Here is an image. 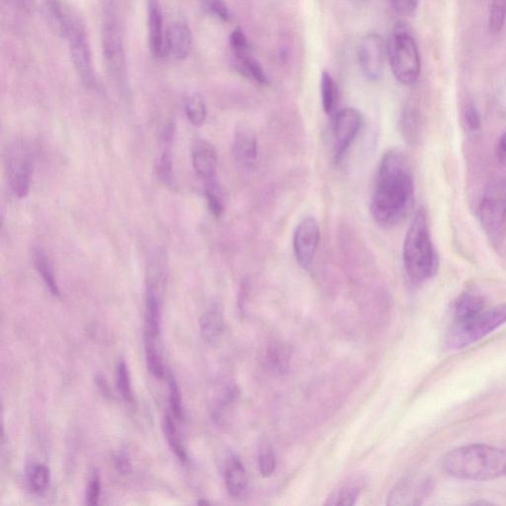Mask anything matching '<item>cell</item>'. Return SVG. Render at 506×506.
<instances>
[{
	"mask_svg": "<svg viewBox=\"0 0 506 506\" xmlns=\"http://www.w3.org/2000/svg\"><path fill=\"white\" fill-rule=\"evenodd\" d=\"M415 183L411 165L400 150L383 155L371 200L373 218L383 227L400 224L412 211Z\"/></svg>",
	"mask_w": 506,
	"mask_h": 506,
	"instance_id": "obj_1",
	"label": "cell"
},
{
	"mask_svg": "<svg viewBox=\"0 0 506 506\" xmlns=\"http://www.w3.org/2000/svg\"><path fill=\"white\" fill-rule=\"evenodd\" d=\"M442 469L445 473L460 480H496L505 473V450L486 444L463 446L443 457Z\"/></svg>",
	"mask_w": 506,
	"mask_h": 506,
	"instance_id": "obj_2",
	"label": "cell"
},
{
	"mask_svg": "<svg viewBox=\"0 0 506 506\" xmlns=\"http://www.w3.org/2000/svg\"><path fill=\"white\" fill-rule=\"evenodd\" d=\"M405 269L415 283L432 279L439 269V258L433 246L427 215L424 208L416 211L409 226L403 251Z\"/></svg>",
	"mask_w": 506,
	"mask_h": 506,
	"instance_id": "obj_3",
	"label": "cell"
},
{
	"mask_svg": "<svg viewBox=\"0 0 506 506\" xmlns=\"http://www.w3.org/2000/svg\"><path fill=\"white\" fill-rule=\"evenodd\" d=\"M166 276V253L163 249H156L152 253L147 264L144 342H160Z\"/></svg>",
	"mask_w": 506,
	"mask_h": 506,
	"instance_id": "obj_4",
	"label": "cell"
},
{
	"mask_svg": "<svg viewBox=\"0 0 506 506\" xmlns=\"http://www.w3.org/2000/svg\"><path fill=\"white\" fill-rule=\"evenodd\" d=\"M390 67L395 79L404 86H414L421 72L418 46L406 23L394 26L387 46Z\"/></svg>",
	"mask_w": 506,
	"mask_h": 506,
	"instance_id": "obj_5",
	"label": "cell"
},
{
	"mask_svg": "<svg viewBox=\"0 0 506 506\" xmlns=\"http://www.w3.org/2000/svg\"><path fill=\"white\" fill-rule=\"evenodd\" d=\"M7 185L12 195L24 199L29 195L34 170V153L24 139L10 142L5 153Z\"/></svg>",
	"mask_w": 506,
	"mask_h": 506,
	"instance_id": "obj_6",
	"label": "cell"
},
{
	"mask_svg": "<svg viewBox=\"0 0 506 506\" xmlns=\"http://www.w3.org/2000/svg\"><path fill=\"white\" fill-rule=\"evenodd\" d=\"M506 322V303L485 309L478 315L460 323H452L446 343L451 349L471 345L495 332Z\"/></svg>",
	"mask_w": 506,
	"mask_h": 506,
	"instance_id": "obj_7",
	"label": "cell"
},
{
	"mask_svg": "<svg viewBox=\"0 0 506 506\" xmlns=\"http://www.w3.org/2000/svg\"><path fill=\"white\" fill-rule=\"evenodd\" d=\"M103 56L108 71L122 90L127 88L126 56L121 27L112 10H108L102 33Z\"/></svg>",
	"mask_w": 506,
	"mask_h": 506,
	"instance_id": "obj_8",
	"label": "cell"
},
{
	"mask_svg": "<svg viewBox=\"0 0 506 506\" xmlns=\"http://www.w3.org/2000/svg\"><path fill=\"white\" fill-rule=\"evenodd\" d=\"M481 227L492 243L501 242L506 227V193L499 186H491L480 206Z\"/></svg>",
	"mask_w": 506,
	"mask_h": 506,
	"instance_id": "obj_9",
	"label": "cell"
},
{
	"mask_svg": "<svg viewBox=\"0 0 506 506\" xmlns=\"http://www.w3.org/2000/svg\"><path fill=\"white\" fill-rule=\"evenodd\" d=\"M364 118L354 108H345L335 115L333 125L334 162L340 163L355 140Z\"/></svg>",
	"mask_w": 506,
	"mask_h": 506,
	"instance_id": "obj_10",
	"label": "cell"
},
{
	"mask_svg": "<svg viewBox=\"0 0 506 506\" xmlns=\"http://www.w3.org/2000/svg\"><path fill=\"white\" fill-rule=\"evenodd\" d=\"M67 40L72 63H74L81 81L88 88H93L95 86L94 69L86 27L82 26L72 31Z\"/></svg>",
	"mask_w": 506,
	"mask_h": 506,
	"instance_id": "obj_11",
	"label": "cell"
},
{
	"mask_svg": "<svg viewBox=\"0 0 506 506\" xmlns=\"http://www.w3.org/2000/svg\"><path fill=\"white\" fill-rule=\"evenodd\" d=\"M358 61L365 78L377 81L382 78L385 65V45L381 36L370 33L358 47Z\"/></svg>",
	"mask_w": 506,
	"mask_h": 506,
	"instance_id": "obj_12",
	"label": "cell"
},
{
	"mask_svg": "<svg viewBox=\"0 0 506 506\" xmlns=\"http://www.w3.org/2000/svg\"><path fill=\"white\" fill-rule=\"evenodd\" d=\"M44 17L59 37L67 39L71 31L83 24L78 12L66 0H44Z\"/></svg>",
	"mask_w": 506,
	"mask_h": 506,
	"instance_id": "obj_13",
	"label": "cell"
},
{
	"mask_svg": "<svg viewBox=\"0 0 506 506\" xmlns=\"http://www.w3.org/2000/svg\"><path fill=\"white\" fill-rule=\"evenodd\" d=\"M320 226L314 216H307L297 226L293 248L296 259L303 269H308L314 259L320 243Z\"/></svg>",
	"mask_w": 506,
	"mask_h": 506,
	"instance_id": "obj_14",
	"label": "cell"
},
{
	"mask_svg": "<svg viewBox=\"0 0 506 506\" xmlns=\"http://www.w3.org/2000/svg\"><path fill=\"white\" fill-rule=\"evenodd\" d=\"M433 481L427 476H413L401 480L390 492L389 505H419L430 495Z\"/></svg>",
	"mask_w": 506,
	"mask_h": 506,
	"instance_id": "obj_15",
	"label": "cell"
},
{
	"mask_svg": "<svg viewBox=\"0 0 506 506\" xmlns=\"http://www.w3.org/2000/svg\"><path fill=\"white\" fill-rule=\"evenodd\" d=\"M175 138V125L168 122L162 130L161 147L155 162V174L160 182L168 187L174 185L173 148Z\"/></svg>",
	"mask_w": 506,
	"mask_h": 506,
	"instance_id": "obj_16",
	"label": "cell"
},
{
	"mask_svg": "<svg viewBox=\"0 0 506 506\" xmlns=\"http://www.w3.org/2000/svg\"><path fill=\"white\" fill-rule=\"evenodd\" d=\"M193 168L202 183H208L216 179L218 171V155L212 144L205 140H198L193 143L191 149Z\"/></svg>",
	"mask_w": 506,
	"mask_h": 506,
	"instance_id": "obj_17",
	"label": "cell"
},
{
	"mask_svg": "<svg viewBox=\"0 0 506 506\" xmlns=\"http://www.w3.org/2000/svg\"><path fill=\"white\" fill-rule=\"evenodd\" d=\"M225 486L230 496L242 499L247 495L248 477L246 467L239 458L230 454L226 458L223 465Z\"/></svg>",
	"mask_w": 506,
	"mask_h": 506,
	"instance_id": "obj_18",
	"label": "cell"
},
{
	"mask_svg": "<svg viewBox=\"0 0 506 506\" xmlns=\"http://www.w3.org/2000/svg\"><path fill=\"white\" fill-rule=\"evenodd\" d=\"M149 39L152 53L156 58L166 54V32L160 0H148Z\"/></svg>",
	"mask_w": 506,
	"mask_h": 506,
	"instance_id": "obj_19",
	"label": "cell"
},
{
	"mask_svg": "<svg viewBox=\"0 0 506 506\" xmlns=\"http://www.w3.org/2000/svg\"><path fill=\"white\" fill-rule=\"evenodd\" d=\"M233 153L240 165H255L258 159V140L255 132L248 125H240L236 129Z\"/></svg>",
	"mask_w": 506,
	"mask_h": 506,
	"instance_id": "obj_20",
	"label": "cell"
},
{
	"mask_svg": "<svg viewBox=\"0 0 506 506\" xmlns=\"http://www.w3.org/2000/svg\"><path fill=\"white\" fill-rule=\"evenodd\" d=\"M192 34L187 24L177 21L166 32V54L176 59L186 58L191 51Z\"/></svg>",
	"mask_w": 506,
	"mask_h": 506,
	"instance_id": "obj_21",
	"label": "cell"
},
{
	"mask_svg": "<svg viewBox=\"0 0 506 506\" xmlns=\"http://www.w3.org/2000/svg\"><path fill=\"white\" fill-rule=\"evenodd\" d=\"M31 257L34 268L41 276L47 290L56 298L61 297L53 264L46 250L36 245L32 248Z\"/></svg>",
	"mask_w": 506,
	"mask_h": 506,
	"instance_id": "obj_22",
	"label": "cell"
},
{
	"mask_svg": "<svg viewBox=\"0 0 506 506\" xmlns=\"http://www.w3.org/2000/svg\"><path fill=\"white\" fill-rule=\"evenodd\" d=\"M225 330L223 311L219 306L213 305L201 317L200 332L205 343L210 345L219 343Z\"/></svg>",
	"mask_w": 506,
	"mask_h": 506,
	"instance_id": "obj_23",
	"label": "cell"
},
{
	"mask_svg": "<svg viewBox=\"0 0 506 506\" xmlns=\"http://www.w3.org/2000/svg\"><path fill=\"white\" fill-rule=\"evenodd\" d=\"M485 309L486 302L483 297L471 292L465 293L457 300L453 323L472 319Z\"/></svg>",
	"mask_w": 506,
	"mask_h": 506,
	"instance_id": "obj_24",
	"label": "cell"
},
{
	"mask_svg": "<svg viewBox=\"0 0 506 506\" xmlns=\"http://www.w3.org/2000/svg\"><path fill=\"white\" fill-rule=\"evenodd\" d=\"M364 490L363 480H352L336 489L328 498L327 505H354Z\"/></svg>",
	"mask_w": 506,
	"mask_h": 506,
	"instance_id": "obj_25",
	"label": "cell"
},
{
	"mask_svg": "<svg viewBox=\"0 0 506 506\" xmlns=\"http://www.w3.org/2000/svg\"><path fill=\"white\" fill-rule=\"evenodd\" d=\"M204 195L206 198L209 211L216 218H220L226 209V192L218 179L203 184Z\"/></svg>",
	"mask_w": 506,
	"mask_h": 506,
	"instance_id": "obj_26",
	"label": "cell"
},
{
	"mask_svg": "<svg viewBox=\"0 0 506 506\" xmlns=\"http://www.w3.org/2000/svg\"><path fill=\"white\" fill-rule=\"evenodd\" d=\"M163 430L164 437L167 441L168 446L177 457V459L180 462L187 463L188 455L185 449V446L180 437L178 429L174 423V417L172 416H166L163 423Z\"/></svg>",
	"mask_w": 506,
	"mask_h": 506,
	"instance_id": "obj_27",
	"label": "cell"
},
{
	"mask_svg": "<svg viewBox=\"0 0 506 506\" xmlns=\"http://www.w3.org/2000/svg\"><path fill=\"white\" fill-rule=\"evenodd\" d=\"M235 59L237 69L242 72L245 77L261 84V86H267V84H269V79L267 72H265L258 59L251 55V52Z\"/></svg>",
	"mask_w": 506,
	"mask_h": 506,
	"instance_id": "obj_28",
	"label": "cell"
},
{
	"mask_svg": "<svg viewBox=\"0 0 506 506\" xmlns=\"http://www.w3.org/2000/svg\"><path fill=\"white\" fill-rule=\"evenodd\" d=\"M321 96L322 110L325 114L331 115L335 111L339 102V90L330 72L323 71L321 79Z\"/></svg>",
	"mask_w": 506,
	"mask_h": 506,
	"instance_id": "obj_29",
	"label": "cell"
},
{
	"mask_svg": "<svg viewBox=\"0 0 506 506\" xmlns=\"http://www.w3.org/2000/svg\"><path fill=\"white\" fill-rule=\"evenodd\" d=\"M185 114L191 125L202 127L207 121V107L202 96L198 93L191 94L185 100Z\"/></svg>",
	"mask_w": 506,
	"mask_h": 506,
	"instance_id": "obj_30",
	"label": "cell"
},
{
	"mask_svg": "<svg viewBox=\"0 0 506 506\" xmlns=\"http://www.w3.org/2000/svg\"><path fill=\"white\" fill-rule=\"evenodd\" d=\"M27 479L30 490L37 495H42L51 483L50 469L43 463L33 464L29 469Z\"/></svg>",
	"mask_w": 506,
	"mask_h": 506,
	"instance_id": "obj_31",
	"label": "cell"
},
{
	"mask_svg": "<svg viewBox=\"0 0 506 506\" xmlns=\"http://www.w3.org/2000/svg\"><path fill=\"white\" fill-rule=\"evenodd\" d=\"M147 365L153 376L156 379L165 377V368L159 343H144Z\"/></svg>",
	"mask_w": 506,
	"mask_h": 506,
	"instance_id": "obj_32",
	"label": "cell"
},
{
	"mask_svg": "<svg viewBox=\"0 0 506 506\" xmlns=\"http://www.w3.org/2000/svg\"><path fill=\"white\" fill-rule=\"evenodd\" d=\"M116 384L120 395L123 397L126 403L132 404L134 402L132 395V381L130 371L124 360L120 361L116 369Z\"/></svg>",
	"mask_w": 506,
	"mask_h": 506,
	"instance_id": "obj_33",
	"label": "cell"
},
{
	"mask_svg": "<svg viewBox=\"0 0 506 506\" xmlns=\"http://www.w3.org/2000/svg\"><path fill=\"white\" fill-rule=\"evenodd\" d=\"M506 21V0H492L490 10L489 28L493 34L502 31Z\"/></svg>",
	"mask_w": 506,
	"mask_h": 506,
	"instance_id": "obj_34",
	"label": "cell"
},
{
	"mask_svg": "<svg viewBox=\"0 0 506 506\" xmlns=\"http://www.w3.org/2000/svg\"><path fill=\"white\" fill-rule=\"evenodd\" d=\"M168 391H170V407L173 416L180 421L184 418V404L182 392L175 378L171 374L167 376Z\"/></svg>",
	"mask_w": 506,
	"mask_h": 506,
	"instance_id": "obj_35",
	"label": "cell"
},
{
	"mask_svg": "<svg viewBox=\"0 0 506 506\" xmlns=\"http://www.w3.org/2000/svg\"><path fill=\"white\" fill-rule=\"evenodd\" d=\"M258 465L264 478L271 477L276 469V456L269 443H262L258 451Z\"/></svg>",
	"mask_w": 506,
	"mask_h": 506,
	"instance_id": "obj_36",
	"label": "cell"
},
{
	"mask_svg": "<svg viewBox=\"0 0 506 506\" xmlns=\"http://www.w3.org/2000/svg\"><path fill=\"white\" fill-rule=\"evenodd\" d=\"M202 6L208 15L224 22L231 20V11L225 0H202Z\"/></svg>",
	"mask_w": 506,
	"mask_h": 506,
	"instance_id": "obj_37",
	"label": "cell"
},
{
	"mask_svg": "<svg viewBox=\"0 0 506 506\" xmlns=\"http://www.w3.org/2000/svg\"><path fill=\"white\" fill-rule=\"evenodd\" d=\"M230 47L235 58L250 53V46L242 28H237L232 32Z\"/></svg>",
	"mask_w": 506,
	"mask_h": 506,
	"instance_id": "obj_38",
	"label": "cell"
},
{
	"mask_svg": "<svg viewBox=\"0 0 506 506\" xmlns=\"http://www.w3.org/2000/svg\"><path fill=\"white\" fill-rule=\"evenodd\" d=\"M420 0H389L395 14L403 17L413 16L418 8Z\"/></svg>",
	"mask_w": 506,
	"mask_h": 506,
	"instance_id": "obj_39",
	"label": "cell"
},
{
	"mask_svg": "<svg viewBox=\"0 0 506 506\" xmlns=\"http://www.w3.org/2000/svg\"><path fill=\"white\" fill-rule=\"evenodd\" d=\"M101 495V480L98 473H93L88 486L87 504L93 506L99 504Z\"/></svg>",
	"mask_w": 506,
	"mask_h": 506,
	"instance_id": "obj_40",
	"label": "cell"
},
{
	"mask_svg": "<svg viewBox=\"0 0 506 506\" xmlns=\"http://www.w3.org/2000/svg\"><path fill=\"white\" fill-rule=\"evenodd\" d=\"M288 353L281 345H274L269 351L270 365L277 370L282 371L288 364Z\"/></svg>",
	"mask_w": 506,
	"mask_h": 506,
	"instance_id": "obj_41",
	"label": "cell"
},
{
	"mask_svg": "<svg viewBox=\"0 0 506 506\" xmlns=\"http://www.w3.org/2000/svg\"><path fill=\"white\" fill-rule=\"evenodd\" d=\"M464 122L469 132H477L480 129V116L476 105L469 103L464 111Z\"/></svg>",
	"mask_w": 506,
	"mask_h": 506,
	"instance_id": "obj_42",
	"label": "cell"
},
{
	"mask_svg": "<svg viewBox=\"0 0 506 506\" xmlns=\"http://www.w3.org/2000/svg\"><path fill=\"white\" fill-rule=\"evenodd\" d=\"M418 121L414 111H406L403 118V130L409 140H415Z\"/></svg>",
	"mask_w": 506,
	"mask_h": 506,
	"instance_id": "obj_43",
	"label": "cell"
},
{
	"mask_svg": "<svg viewBox=\"0 0 506 506\" xmlns=\"http://www.w3.org/2000/svg\"><path fill=\"white\" fill-rule=\"evenodd\" d=\"M115 466L118 471L123 475H127L132 472V463H131L130 458L124 452H121L116 455Z\"/></svg>",
	"mask_w": 506,
	"mask_h": 506,
	"instance_id": "obj_44",
	"label": "cell"
},
{
	"mask_svg": "<svg viewBox=\"0 0 506 506\" xmlns=\"http://www.w3.org/2000/svg\"><path fill=\"white\" fill-rule=\"evenodd\" d=\"M16 3L26 14L31 15L35 8L36 0H16Z\"/></svg>",
	"mask_w": 506,
	"mask_h": 506,
	"instance_id": "obj_45",
	"label": "cell"
},
{
	"mask_svg": "<svg viewBox=\"0 0 506 506\" xmlns=\"http://www.w3.org/2000/svg\"><path fill=\"white\" fill-rule=\"evenodd\" d=\"M498 156L501 162L506 161V132L501 137L498 146Z\"/></svg>",
	"mask_w": 506,
	"mask_h": 506,
	"instance_id": "obj_46",
	"label": "cell"
},
{
	"mask_svg": "<svg viewBox=\"0 0 506 506\" xmlns=\"http://www.w3.org/2000/svg\"><path fill=\"white\" fill-rule=\"evenodd\" d=\"M504 476L506 477V450H505V473Z\"/></svg>",
	"mask_w": 506,
	"mask_h": 506,
	"instance_id": "obj_47",
	"label": "cell"
}]
</instances>
